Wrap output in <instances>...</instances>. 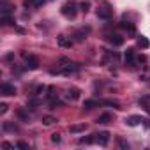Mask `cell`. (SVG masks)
I'll return each mask as SVG.
<instances>
[{"label":"cell","mask_w":150,"mask_h":150,"mask_svg":"<svg viewBox=\"0 0 150 150\" xmlns=\"http://www.w3.org/2000/svg\"><path fill=\"white\" fill-rule=\"evenodd\" d=\"M23 57H25L27 69H30V71H35V69H39V58H37L35 55H25V53H23Z\"/></svg>","instance_id":"2"},{"label":"cell","mask_w":150,"mask_h":150,"mask_svg":"<svg viewBox=\"0 0 150 150\" xmlns=\"http://www.w3.org/2000/svg\"><path fill=\"white\" fill-rule=\"evenodd\" d=\"M0 92H2V96H16V87L11 83H2L0 85Z\"/></svg>","instance_id":"4"},{"label":"cell","mask_w":150,"mask_h":150,"mask_svg":"<svg viewBox=\"0 0 150 150\" xmlns=\"http://www.w3.org/2000/svg\"><path fill=\"white\" fill-rule=\"evenodd\" d=\"M139 104L145 108V111L150 115V96H145V97H141L139 99Z\"/></svg>","instance_id":"13"},{"label":"cell","mask_w":150,"mask_h":150,"mask_svg":"<svg viewBox=\"0 0 150 150\" xmlns=\"http://www.w3.org/2000/svg\"><path fill=\"white\" fill-rule=\"evenodd\" d=\"M97 18L99 20H111V9L108 6H103L97 9Z\"/></svg>","instance_id":"5"},{"label":"cell","mask_w":150,"mask_h":150,"mask_svg":"<svg viewBox=\"0 0 150 150\" xmlns=\"http://www.w3.org/2000/svg\"><path fill=\"white\" fill-rule=\"evenodd\" d=\"M58 46H62V48H71V46H72V39H69V37H65V35H60V37H58Z\"/></svg>","instance_id":"10"},{"label":"cell","mask_w":150,"mask_h":150,"mask_svg":"<svg viewBox=\"0 0 150 150\" xmlns=\"http://www.w3.org/2000/svg\"><path fill=\"white\" fill-rule=\"evenodd\" d=\"M46 90V87H37L35 88V94H41V92H44Z\"/></svg>","instance_id":"30"},{"label":"cell","mask_w":150,"mask_h":150,"mask_svg":"<svg viewBox=\"0 0 150 150\" xmlns=\"http://www.w3.org/2000/svg\"><path fill=\"white\" fill-rule=\"evenodd\" d=\"M80 94H81V90H80V88H69L67 97H69V99H72V101H76V99H80Z\"/></svg>","instance_id":"12"},{"label":"cell","mask_w":150,"mask_h":150,"mask_svg":"<svg viewBox=\"0 0 150 150\" xmlns=\"http://www.w3.org/2000/svg\"><path fill=\"white\" fill-rule=\"evenodd\" d=\"M78 7H80V11H81V13H85V14H87V13H88V9H90V4H88V2H81Z\"/></svg>","instance_id":"21"},{"label":"cell","mask_w":150,"mask_h":150,"mask_svg":"<svg viewBox=\"0 0 150 150\" xmlns=\"http://www.w3.org/2000/svg\"><path fill=\"white\" fill-rule=\"evenodd\" d=\"M7 110H9V106H7L6 103L0 104V113H2V115H4V113H7Z\"/></svg>","instance_id":"26"},{"label":"cell","mask_w":150,"mask_h":150,"mask_svg":"<svg viewBox=\"0 0 150 150\" xmlns=\"http://www.w3.org/2000/svg\"><path fill=\"white\" fill-rule=\"evenodd\" d=\"M60 13H62L65 18H74V16H76V6H74L72 2H67V4L62 6Z\"/></svg>","instance_id":"1"},{"label":"cell","mask_w":150,"mask_h":150,"mask_svg":"<svg viewBox=\"0 0 150 150\" xmlns=\"http://www.w3.org/2000/svg\"><path fill=\"white\" fill-rule=\"evenodd\" d=\"M57 122V118H53V117H44L42 118V124L44 125H51V124H55Z\"/></svg>","instance_id":"22"},{"label":"cell","mask_w":150,"mask_h":150,"mask_svg":"<svg viewBox=\"0 0 150 150\" xmlns=\"http://www.w3.org/2000/svg\"><path fill=\"white\" fill-rule=\"evenodd\" d=\"M136 42H138V46H139V48H143V50H146V48L150 46V41H148V39H146L145 35H138Z\"/></svg>","instance_id":"11"},{"label":"cell","mask_w":150,"mask_h":150,"mask_svg":"<svg viewBox=\"0 0 150 150\" xmlns=\"http://www.w3.org/2000/svg\"><path fill=\"white\" fill-rule=\"evenodd\" d=\"M2 25H14V18H11L9 14H2Z\"/></svg>","instance_id":"18"},{"label":"cell","mask_w":150,"mask_h":150,"mask_svg":"<svg viewBox=\"0 0 150 150\" xmlns=\"http://www.w3.org/2000/svg\"><path fill=\"white\" fill-rule=\"evenodd\" d=\"M96 143H99L101 146H106V145L110 143V132H108V131L97 132V134H96Z\"/></svg>","instance_id":"3"},{"label":"cell","mask_w":150,"mask_h":150,"mask_svg":"<svg viewBox=\"0 0 150 150\" xmlns=\"http://www.w3.org/2000/svg\"><path fill=\"white\" fill-rule=\"evenodd\" d=\"M125 62H127V64H131V65L136 62V51H134L132 48H129V50L125 51Z\"/></svg>","instance_id":"8"},{"label":"cell","mask_w":150,"mask_h":150,"mask_svg":"<svg viewBox=\"0 0 150 150\" xmlns=\"http://www.w3.org/2000/svg\"><path fill=\"white\" fill-rule=\"evenodd\" d=\"M85 129H87V125H85V124H78V125H71V127H69V132L76 134V132H83Z\"/></svg>","instance_id":"14"},{"label":"cell","mask_w":150,"mask_h":150,"mask_svg":"<svg viewBox=\"0 0 150 150\" xmlns=\"http://www.w3.org/2000/svg\"><path fill=\"white\" fill-rule=\"evenodd\" d=\"M74 37H76V41H80V42H81V41H85V39H87V32H85V30H78L76 34H74Z\"/></svg>","instance_id":"19"},{"label":"cell","mask_w":150,"mask_h":150,"mask_svg":"<svg viewBox=\"0 0 150 150\" xmlns=\"http://www.w3.org/2000/svg\"><path fill=\"white\" fill-rule=\"evenodd\" d=\"M16 146H18V148H28V143H25V141H18Z\"/></svg>","instance_id":"27"},{"label":"cell","mask_w":150,"mask_h":150,"mask_svg":"<svg viewBox=\"0 0 150 150\" xmlns=\"http://www.w3.org/2000/svg\"><path fill=\"white\" fill-rule=\"evenodd\" d=\"M118 145H120L122 148H129V145H127V143H125V141H124L122 138H118Z\"/></svg>","instance_id":"28"},{"label":"cell","mask_w":150,"mask_h":150,"mask_svg":"<svg viewBox=\"0 0 150 150\" xmlns=\"http://www.w3.org/2000/svg\"><path fill=\"white\" fill-rule=\"evenodd\" d=\"M37 104H39L37 99H30V101H28V106H37Z\"/></svg>","instance_id":"29"},{"label":"cell","mask_w":150,"mask_h":150,"mask_svg":"<svg viewBox=\"0 0 150 150\" xmlns=\"http://www.w3.org/2000/svg\"><path fill=\"white\" fill-rule=\"evenodd\" d=\"M18 115H20L23 120H28V113H27V111H23V110H18Z\"/></svg>","instance_id":"25"},{"label":"cell","mask_w":150,"mask_h":150,"mask_svg":"<svg viewBox=\"0 0 150 150\" xmlns=\"http://www.w3.org/2000/svg\"><path fill=\"white\" fill-rule=\"evenodd\" d=\"M46 0H23L25 7H42Z\"/></svg>","instance_id":"7"},{"label":"cell","mask_w":150,"mask_h":150,"mask_svg":"<svg viewBox=\"0 0 150 150\" xmlns=\"http://www.w3.org/2000/svg\"><path fill=\"white\" fill-rule=\"evenodd\" d=\"M108 42L113 44V46H122L124 44V37L118 35V34H111V35H108Z\"/></svg>","instance_id":"6"},{"label":"cell","mask_w":150,"mask_h":150,"mask_svg":"<svg viewBox=\"0 0 150 150\" xmlns=\"http://www.w3.org/2000/svg\"><path fill=\"white\" fill-rule=\"evenodd\" d=\"M139 122H143V120H141V117H138V115H131V117H127V118H125V124H127V125H131V127L138 125Z\"/></svg>","instance_id":"9"},{"label":"cell","mask_w":150,"mask_h":150,"mask_svg":"<svg viewBox=\"0 0 150 150\" xmlns=\"http://www.w3.org/2000/svg\"><path fill=\"white\" fill-rule=\"evenodd\" d=\"M120 27H122L124 30H127L129 34H134V32H136L134 25H132V23H129V21H122V23H120Z\"/></svg>","instance_id":"15"},{"label":"cell","mask_w":150,"mask_h":150,"mask_svg":"<svg viewBox=\"0 0 150 150\" xmlns=\"http://www.w3.org/2000/svg\"><path fill=\"white\" fill-rule=\"evenodd\" d=\"M14 58V55L13 53H9V55H6V60H13Z\"/></svg>","instance_id":"31"},{"label":"cell","mask_w":150,"mask_h":150,"mask_svg":"<svg viewBox=\"0 0 150 150\" xmlns=\"http://www.w3.org/2000/svg\"><path fill=\"white\" fill-rule=\"evenodd\" d=\"M51 141H53V143H60V141H62L60 134H58V132H53V134H51Z\"/></svg>","instance_id":"23"},{"label":"cell","mask_w":150,"mask_h":150,"mask_svg":"<svg viewBox=\"0 0 150 150\" xmlns=\"http://www.w3.org/2000/svg\"><path fill=\"white\" fill-rule=\"evenodd\" d=\"M103 104H106V106H113V108L120 110V104H118L117 101H111V99H106V101H103Z\"/></svg>","instance_id":"20"},{"label":"cell","mask_w":150,"mask_h":150,"mask_svg":"<svg viewBox=\"0 0 150 150\" xmlns=\"http://www.w3.org/2000/svg\"><path fill=\"white\" fill-rule=\"evenodd\" d=\"M4 129H6V131H16L18 127H16V125H13V124H7V122H4Z\"/></svg>","instance_id":"24"},{"label":"cell","mask_w":150,"mask_h":150,"mask_svg":"<svg viewBox=\"0 0 150 150\" xmlns=\"http://www.w3.org/2000/svg\"><path fill=\"white\" fill-rule=\"evenodd\" d=\"M111 122V115L110 113H103L99 118H97V124H110Z\"/></svg>","instance_id":"17"},{"label":"cell","mask_w":150,"mask_h":150,"mask_svg":"<svg viewBox=\"0 0 150 150\" xmlns=\"http://www.w3.org/2000/svg\"><path fill=\"white\" fill-rule=\"evenodd\" d=\"M97 104H99V103H97L96 99H87V101L83 103V108H85V110H92V108H96Z\"/></svg>","instance_id":"16"}]
</instances>
